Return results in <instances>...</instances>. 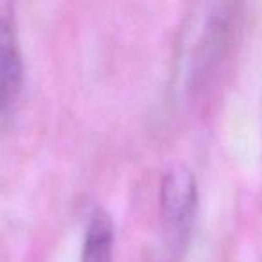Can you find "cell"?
I'll use <instances>...</instances> for the list:
<instances>
[{
    "instance_id": "cell-1",
    "label": "cell",
    "mask_w": 262,
    "mask_h": 262,
    "mask_svg": "<svg viewBox=\"0 0 262 262\" xmlns=\"http://www.w3.org/2000/svg\"><path fill=\"white\" fill-rule=\"evenodd\" d=\"M198 210L196 178L185 165H172L160 183V221L167 255L180 258L189 244Z\"/></svg>"
},
{
    "instance_id": "cell-4",
    "label": "cell",
    "mask_w": 262,
    "mask_h": 262,
    "mask_svg": "<svg viewBox=\"0 0 262 262\" xmlns=\"http://www.w3.org/2000/svg\"><path fill=\"white\" fill-rule=\"evenodd\" d=\"M225 2H237V0H225Z\"/></svg>"
},
{
    "instance_id": "cell-3",
    "label": "cell",
    "mask_w": 262,
    "mask_h": 262,
    "mask_svg": "<svg viewBox=\"0 0 262 262\" xmlns=\"http://www.w3.org/2000/svg\"><path fill=\"white\" fill-rule=\"evenodd\" d=\"M113 223L102 208L92 212L83 241L81 262H113Z\"/></svg>"
},
{
    "instance_id": "cell-2",
    "label": "cell",
    "mask_w": 262,
    "mask_h": 262,
    "mask_svg": "<svg viewBox=\"0 0 262 262\" xmlns=\"http://www.w3.org/2000/svg\"><path fill=\"white\" fill-rule=\"evenodd\" d=\"M24 83V63L16 38L15 20L9 9L0 8V115L18 101Z\"/></svg>"
}]
</instances>
